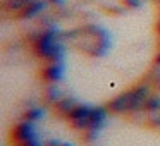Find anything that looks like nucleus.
Masks as SVG:
<instances>
[{
  "label": "nucleus",
  "mask_w": 160,
  "mask_h": 146,
  "mask_svg": "<svg viewBox=\"0 0 160 146\" xmlns=\"http://www.w3.org/2000/svg\"><path fill=\"white\" fill-rule=\"evenodd\" d=\"M62 38L84 40V43L81 45V52H84L90 57H102L110 48V36H108L107 29L97 24L84 26L81 29H72L71 33H62Z\"/></svg>",
  "instance_id": "f257e3e1"
},
{
  "label": "nucleus",
  "mask_w": 160,
  "mask_h": 146,
  "mask_svg": "<svg viewBox=\"0 0 160 146\" xmlns=\"http://www.w3.org/2000/svg\"><path fill=\"white\" fill-rule=\"evenodd\" d=\"M31 45L35 53L48 62H62L64 59V43L62 33L55 28L42 29L31 36Z\"/></svg>",
  "instance_id": "f03ea898"
},
{
  "label": "nucleus",
  "mask_w": 160,
  "mask_h": 146,
  "mask_svg": "<svg viewBox=\"0 0 160 146\" xmlns=\"http://www.w3.org/2000/svg\"><path fill=\"white\" fill-rule=\"evenodd\" d=\"M152 95V90L146 84H136L131 90L117 95L107 103L108 112L112 114H126V112L145 110V103L148 96Z\"/></svg>",
  "instance_id": "7ed1b4c3"
},
{
  "label": "nucleus",
  "mask_w": 160,
  "mask_h": 146,
  "mask_svg": "<svg viewBox=\"0 0 160 146\" xmlns=\"http://www.w3.org/2000/svg\"><path fill=\"white\" fill-rule=\"evenodd\" d=\"M93 107L86 103H78L76 107L71 110V114L67 115V119L71 120L74 129H79V131H88L90 129V115Z\"/></svg>",
  "instance_id": "20e7f679"
},
{
  "label": "nucleus",
  "mask_w": 160,
  "mask_h": 146,
  "mask_svg": "<svg viewBox=\"0 0 160 146\" xmlns=\"http://www.w3.org/2000/svg\"><path fill=\"white\" fill-rule=\"evenodd\" d=\"M33 138H36L35 122L22 120V122H19V124H16L14 129H12V139H14L18 144H22L24 141L33 139Z\"/></svg>",
  "instance_id": "39448f33"
},
{
  "label": "nucleus",
  "mask_w": 160,
  "mask_h": 146,
  "mask_svg": "<svg viewBox=\"0 0 160 146\" xmlns=\"http://www.w3.org/2000/svg\"><path fill=\"white\" fill-rule=\"evenodd\" d=\"M64 77V64L62 62H48L42 69V79L50 84H57Z\"/></svg>",
  "instance_id": "423d86ee"
},
{
  "label": "nucleus",
  "mask_w": 160,
  "mask_h": 146,
  "mask_svg": "<svg viewBox=\"0 0 160 146\" xmlns=\"http://www.w3.org/2000/svg\"><path fill=\"white\" fill-rule=\"evenodd\" d=\"M47 4H48L47 0H35V2H29L26 7H22L21 11L14 16V17L16 19H21V21H24V19H33V17H36L40 12L45 11Z\"/></svg>",
  "instance_id": "0eeeda50"
},
{
  "label": "nucleus",
  "mask_w": 160,
  "mask_h": 146,
  "mask_svg": "<svg viewBox=\"0 0 160 146\" xmlns=\"http://www.w3.org/2000/svg\"><path fill=\"white\" fill-rule=\"evenodd\" d=\"M108 115V108L107 107H93L90 115V129L88 131H100L103 127L105 120Z\"/></svg>",
  "instance_id": "6e6552de"
},
{
  "label": "nucleus",
  "mask_w": 160,
  "mask_h": 146,
  "mask_svg": "<svg viewBox=\"0 0 160 146\" xmlns=\"http://www.w3.org/2000/svg\"><path fill=\"white\" fill-rule=\"evenodd\" d=\"M78 105V101H76V98H60L59 101L55 103V110L59 112L60 115H69L71 114V110H72L74 107Z\"/></svg>",
  "instance_id": "1a4fd4ad"
},
{
  "label": "nucleus",
  "mask_w": 160,
  "mask_h": 146,
  "mask_svg": "<svg viewBox=\"0 0 160 146\" xmlns=\"http://www.w3.org/2000/svg\"><path fill=\"white\" fill-rule=\"evenodd\" d=\"M43 115H45L43 108H40V107H29L28 110H24V114H22V120L38 122V120H42V119H43Z\"/></svg>",
  "instance_id": "9d476101"
},
{
  "label": "nucleus",
  "mask_w": 160,
  "mask_h": 146,
  "mask_svg": "<svg viewBox=\"0 0 160 146\" xmlns=\"http://www.w3.org/2000/svg\"><path fill=\"white\" fill-rule=\"evenodd\" d=\"M45 98L50 101V103H53L55 105L57 101L60 100V90H59V86H55V84H52V86H48L47 88V93H45Z\"/></svg>",
  "instance_id": "9b49d317"
},
{
  "label": "nucleus",
  "mask_w": 160,
  "mask_h": 146,
  "mask_svg": "<svg viewBox=\"0 0 160 146\" xmlns=\"http://www.w3.org/2000/svg\"><path fill=\"white\" fill-rule=\"evenodd\" d=\"M160 108V95H150L148 100L145 103V110L146 112H153V110H158Z\"/></svg>",
  "instance_id": "f8f14e48"
},
{
  "label": "nucleus",
  "mask_w": 160,
  "mask_h": 146,
  "mask_svg": "<svg viewBox=\"0 0 160 146\" xmlns=\"http://www.w3.org/2000/svg\"><path fill=\"white\" fill-rule=\"evenodd\" d=\"M148 125L160 129V108L158 110H153V112H148Z\"/></svg>",
  "instance_id": "ddd939ff"
},
{
  "label": "nucleus",
  "mask_w": 160,
  "mask_h": 146,
  "mask_svg": "<svg viewBox=\"0 0 160 146\" xmlns=\"http://www.w3.org/2000/svg\"><path fill=\"white\" fill-rule=\"evenodd\" d=\"M119 2L128 9H139L141 7V0H119Z\"/></svg>",
  "instance_id": "4468645a"
},
{
  "label": "nucleus",
  "mask_w": 160,
  "mask_h": 146,
  "mask_svg": "<svg viewBox=\"0 0 160 146\" xmlns=\"http://www.w3.org/2000/svg\"><path fill=\"white\" fill-rule=\"evenodd\" d=\"M48 4H52V5H57V7H62L64 4H66V0H47Z\"/></svg>",
  "instance_id": "2eb2a0df"
},
{
  "label": "nucleus",
  "mask_w": 160,
  "mask_h": 146,
  "mask_svg": "<svg viewBox=\"0 0 160 146\" xmlns=\"http://www.w3.org/2000/svg\"><path fill=\"white\" fill-rule=\"evenodd\" d=\"M60 144H62L60 139H50V141L47 143V146H60Z\"/></svg>",
  "instance_id": "dca6fc26"
},
{
  "label": "nucleus",
  "mask_w": 160,
  "mask_h": 146,
  "mask_svg": "<svg viewBox=\"0 0 160 146\" xmlns=\"http://www.w3.org/2000/svg\"><path fill=\"white\" fill-rule=\"evenodd\" d=\"M155 66H160V52L157 53V57H155Z\"/></svg>",
  "instance_id": "f3484780"
},
{
  "label": "nucleus",
  "mask_w": 160,
  "mask_h": 146,
  "mask_svg": "<svg viewBox=\"0 0 160 146\" xmlns=\"http://www.w3.org/2000/svg\"><path fill=\"white\" fill-rule=\"evenodd\" d=\"M155 29H157V33H158V36H160V19L157 21V26H155Z\"/></svg>",
  "instance_id": "a211bd4d"
},
{
  "label": "nucleus",
  "mask_w": 160,
  "mask_h": 146,
  "mask_svg": "<svg viewBox=\"0 0 160 146\" xmlns=\"http://www.w3.org/2000/svg\"><path fill=\"white\" fill-rule=\"evenodd\" d=\"M60 146H72V144H71L69 141H62V144H60Z\"/></svg>",
  "instance_id": "6ab92c4d"
},
{
  "label": "nucleus",
  "mask_w": 160,
  "mask_h": 146,
  "mask_svg": "<svg viewBox=\"0 0 160 146\" xmlns=\"http://www.w3.org/2000/svg\"><path fill=\"white\" fill-rule=\"evenodd\" d=\"M158 48H160V36H158Z\"/></svg>",
  "instance_id": "aec40b11"
}]
</instances>
